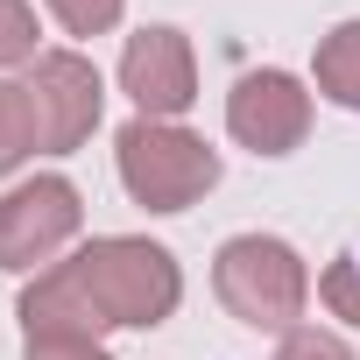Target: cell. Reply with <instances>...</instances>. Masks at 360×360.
I'll return each instance as SVG.
<instances>
[{
	"label": "cell",
	"mask_w": 360,
	"mask_h": 360,
	"mask_svg": "<svg viewBox=\"0 0 360 360\" xmlns=\"http://www.w3.org/2000/svg\"><path fill=\"white\" fill-rule=\"evenodd\" d=\"M85 226V198L71 176H29L0 198V269H36V262H57Z\"/></svg>",
	"instance_id": "obj_4"
},
{
	"label": "cell",
	"mask_w": 360,
	"mask_h": 360,
	"mask_svg": "<svg viewBox=\"0 0 360 360\" xmlns=\"http://www.w3.org/2000/svg\"><path fill=\"white\" fill-rule=\"evenodd\" d=\"M22 360H113V353L78 332H22Z\"/></svg>",
	"instance_id": "obj_13"
},
{
	"label": "cell",
	"mask_w": 360,
	"mask_h": 360,
	"mask_svg": "<svg viewBox=\"0 0 360 360\" xmlns=\"http://www.w3.org/2000/svg\"><path fill=\"white\" fill-rule=\"evenodd\" d=\"M318 92L360 113V22H339L318 43Z\"/></svg>",
	"instance_id": "obj_8"
},
{
	"label": "cell",
	"mask_w": 360,
	"mask_h": 360,
	"mask_svg": "<svg viewBox=\"0 0 360 360\" xmlns=\"http://www.w3.org/2000/svg\"><path fill=\"white\" fill-rule=\"evenodd\" d=\"M127 0H50V15L64 22V36H106L120 22Z\"/></svg>",
	"instance_id": "obj_12"
},
{
	"label": "cell",
	"mask_w": 360,
	"mask_h": 360,
	"mask_svg": "<svg viewBox=\"0 0 360 360\" xmlns=\"http://www.w3.org/2000/svg\"><path fill=\"white\" fill-rule=\"evenodd\" d=\"M226 127L255 155H290L311 134V92L290 71H248L233 85V99H226Z\"/></svg>",
	"instance_id": "obj_7"
},
{
	"label": "cell",
	"mask_w": 360,
	"mask_h": 360,
	"mask_svg": "<svg viewBox=\"0 0 360 360\" xmlns=\"http://www.w3.org/2000/svg\"><path fill=\"white\" fill-rule=\"evenodd\" d=\"M29 148H36V113H29V92L0 78V176H8Z\"/></svg>",
	"instance_id": "obj_9"
},
{
	"label": "cell",
	"mask_w": 360,
	"mask_h": 360,
	"mask_svg": "<svg viewBox=\"0 0 360 360\" xmlns=\"http://www.w3.org/2000/svg\"><path fill=\"white\" fill-rule=\"evenodd\" d=\"M120 92L141 106V120H176L198 99V64L184 29H141L120 50Z\"/></svg>",
	"instance_id": "obj_6"
},
{
	"label": "cell",
	"mask_w": 360,
	"mask_h": 360,
	"mask_svg": "<svg viewBox=\"0 0 360 360\" xmlns=\"http://www.w3.org/2000/svg\"><path fill=\"white\" fill-rule=\"evenodd\" d=\"M212 290H219V304L240 325H255V332H297V318L311 304V269L276 233H233L219 248V262H212Z\"/></svg>",
	"instance_id": "obj_2"
},
{
	"label": "cell",
	"mask_w": 360,
	"mask_h": 360,
	"mask_svg": "<svg viewBox=\"0 0 360 360\" xmlns=\"http://www.w3.org/2000/svg\"><path fill=\"white\" fill-rule=\"evenodd\" d=\"M184 297V269L169 248L113 233L78 248L71 262L43 269L22 290V332H78L99 339L106 325H162Z\"/></svg>",
	"instance_id": "obj_1"
},
{
	"label": "cell",
	"mask_w": 360,
	"mask_h": 360,
	"mask_svg": "<svg viewBox=\"0 0 360 360\" xmlns=\"http://www.w3.org/2000/svg\"><path fill=\"white\" fill-rule=\"evenodd\" d=\"M0 64H36V15H29V0H0Z\"/></svg>",
	"instance_id": "obj_11"
},
{
	"label": "cell",
	"mask_w": 360,
	"mask_h": 360,
	"mask_svg": "<svg viewBox=\"0 0 360 360\" xmlns=\"http://www.w3.org/2000/svg\"><path fill=\"white\" fill-rule=\"evenodd\" d=\"M276 360H353V353H346V339H332L318 325H297V332H283V353Z\"/></svg>",
	"instance_id": "obj_14"
},
{
	"label": "cell",
	"mask_w": 360,
	"mask_h": 360,
	"mask_svg": "<svg viewBox=\"0 0 360 360\" xmlns=\"http://www.w3.org/2000/svg\"><path fill=\"white\" fill-rule=\"evenodd\" d=\"M113 155H120L127 198L148 205V212H191L219 184V155L191 127H176V120H127Z\"/></svg>",
	"instance_id": "obj_3"
},
{
	"label": "cell",
	"mask_w": 360,
	"mask_h": 360,
	"mask_svg": "<svg viewBox=\"0 0 360 360\" xmlns=\"http://www.w3.org/2000/svg\"><path fill=\"white\" fill-rule=\"evenodd\" d=\"M22 92H29V113H36V148H50V155L78 148L99 127V106H106V85L78 50H43L29 64Z\"/></svg>",
	"instance_id": "obj_5"
},
{
	"label": "cell",
	"mask_w": 360,
	"mask_h": 360,
	"mask_svg": "<svg viewBox=\"0 0 360 360\" xmlns=\"http://www.w3.org/2000/svg\"><path fill=\"white\" fill-rule=\"evenodd\" d=\"M318 297H325V311H332V318L360 325V248H353V255H339V262L318 276Z\"/></svg>",
	"instance_id": "obj_10"
}]
</instances>
